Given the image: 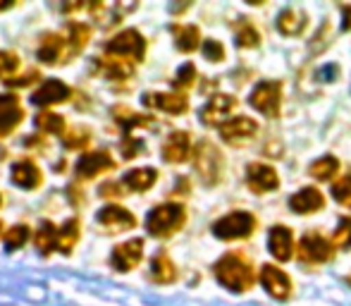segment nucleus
I'll return each instance as SVG.
<instances>
[{
	"label": "nucleus",
	"instance_id": "19",
	"mask_svg": "<svg viewBox=\"0 0 351 306\" xmlns=\"http://www.w3.org/2000/svg\"><path fill=\"white\" fill-rule=\"evenodd\" d=\"M268 246H270V254L278 261H289L291 254H294V237H291V230L282 228V225L273 228L268 237Z\"/></svg>",
	"mask_w": 351,
	"mask_h": 306
},
{
	"label": "nucleus",
	"instance_id": "24",
	"mask_svg": "<svg viewBox=\"0 0 351 306\" xmlns=\"http://www.w3.org/2000/svg\"><path fill=\"white\" fill-rule=\"evenodd\" d=\"M158 180V172L153 170V167H139V170H130L125 175V187H130V189L134 191H143L148 189V187H153Z\"/></svg>",
	"mask_w": 351,
	"mask_h": 306
},
{
	"label": "nucleus",
	"instance_id": "10",
	"mask_svg": "<svg viewBox=\"0 0 351 306\" xmlns=\"http://www.w3.org/2000/svg\"><path fill=\"white\" fill-rule=\"evenodd\" d=\"M246 182L256 194H265V191H273L280 187V177L275 167L265 165V163H251L246 167Z\"/></svg>",
	"mask_w": 351,
	"mask_h": 306
},
{
	"label": "nucleus",
	"instance_id": "31",
	"mask_svg": "<svg viewBox=\"0 0 351 306\" xmlns=\"http://www.w3.org/2000/svg\"><path fill=\"white\" fill-rule=\"evenodd\" d=\"M101 67L106 72V77L110 79H125L132 75V65L125 60V58H110V60H101Z\"/></svg>",
	"mask_w": 351,
	"mask_h": 306
},
{
	"label": "nucleus",
	"instance_id": "21",
	"mask_svg": "<svg viewBox=\"0 0 351 306\" xmlns=\"http://www.w3.org/2000/svg\"><path fill=\"white\" fill-rule=\"evenodd\" d=\"M151 278L160 285H167V283H175L177 278V268L165 254H158L156 259L151 261Z\"/></svg>",
	"mask_w": 351,
	"mask_h": 306
},
{
	"label": "nucleus",
	"instance_id": "22",
	"mask_svg": "<svg viewBox=\"0 0 351 306\" xmlns=\"http://www.w3.org/2000/svg\"><path fill=\"white\" fill-rule=\"evenodd\" d=\"M34 239L43 254H51L53 249H60V228H56L53 223H41Z\"/></svg>",
	"mask_w": 351,
	"mask_h": 306
},
{
	"label": "nucleus",
	"instance_id": "3",
	"mask_svg": "<svg viewBox=\"0 0 351 306\" xmlns=\"http://www.w3.org/2000/svg\"><path fill=\"white\" fill-rule=\"evenodd\" d=\"M256 225H258V220H256L254 213L234 211V213L225 215V218H220L213 225V235L217 239H244L256 230Z\"/></svg>",
	"mask_w": 351,
	"mask_h": 306
},
{
	"label": "nucleus",
	"instance_id": "17",
	"mask_svg": "<svg viewBox=\"0 0 351 306\" xmlns=\"http://www.w3.org/2000/svg\"><path fill=\"white\" fill-rule=\"evenodd\" d=\"M325 206V196L320 194L315 187H306V189L296 191L289 199V209L294 213H315Z\"/></svg>",
	"mask_w": 351,
	"mask_h": 306
},
{
	"label": "nucleus",
	"instance_id": "43",
	"mask_svg": "<svg viewBox=\"0 0 351 306\" xmlns=\"http://www.w3.org/2000/svg\"><path fill=\"white\" fill-rule=\"evenodd\" d=\"M36 79H38V72H27V75L19 79H8V86H27V84L36 82Z\"/></svg>",
	"mask_w": 351,
	"mask_h": 306
},
{
	"label": "nucleus",
	"instance_id": "45",
	"mask_svg": "<svg viewBox=\"0 0 351 306\" xmlns=\"http://www.w3.org/2000/svg\"><path fill=\"white\" fill-rule=\"evenodd\" d=\"M5 108H17V96H8V93H0V110L5 113Z\"/></svg>",
	"mask_w": 351,
	"mask_h": 306
},
{
	"label": "nucleus",
	"instance_id": "30",
	"mask_svg": "<svg viewBox=\"0 0 351 306\" xmlns=\"http://www.w3.org/2000/svg\"><path fill=\"white\" fill-rule=\"evenodd\" d=\"M67 41H70V53H77L86 46L88 41V27L82 22H70L67 24Z\"/></svg>",
	"mask_w": 351,
	"mask_h": 306
},
{
	"label": "nucleus",
	"instance_id": "12",
	"mask_svg": "<svg viewBox=\"0 0 351 306\" xmlns=\"http://www.w3.org/2000/svg\"><path fill=\"white\" fill-rule=\"evenodd\" d=\"M261 283L268 290V294H273L275 299H287L291 294V280L287 278L285 270H280L278 266H263L261 268Z\"/></svg>",
	"mask_w": 351,
	"mask_h": 306
},
{
	"label": "nucleus",
	"instance_id": "44",
	"mask_svg": "<svg viewBox=\"0 0 351 306\" xmlns=\"http://www.w3.org/2000/svg\"><path fill=\"white\" fill-rule=\"evenodd\" d=\"M98 194L101 196H120L122 191H120V185L117 182H106V185H101V189H98Z\"/></svg>",
	"mask_w": 351,
	"mask_h": 306
},
{
	"label": "nucleus",
	"instance_id": "37",
	"mask_svg": "<svg viewBox=\"0 0 351 306\" xmlns=\"http://www.w3.org/2000/svg\"><path fill=\"white\" fill-rule=\"evenodd\" d=\"M332 196H335V199H337L342 206H347V209H351V172H349V175H344L339 182H335Z\"/></svg>",
	"mask_w": 351,
	"mask_h": 306
},
{
	"label": "nucleus",
	"instance_id": "13",
	"mask_svg": "<svg viewBox=\"0 0 351 306\" xmlns=\"http://www.w3.org/2000/svg\"><path fill=\"white\" fill-rule=\"evenodd\" d=\"M143 256V242L141 239H130L125 242V244L115 246V251H112V268L115 270H132L134 266H139Z\"/></svg>",
	"mask_w": 351,
	"mask_h": 306
},
{
	"label": "nucleus",
	"instance_id": "36",
	"mask_svg": "<svg viewBox=\"0 0 351 306\" xmlns=\"http://www.w3.org/2000/svg\"><path fill=\"white\" fill-rule=\"evenodd\" d=\"M88 139H91V134H88L86 130H82V127H74L72 132L62 134V144H65V149H84V146L88 144Z\"/></svg>",
	"mask_w": 351,
	"mask_h": 306
},
{
	"label": "nucleus",
	"instance_id": "32",
	"mask_svg": "<svg viewBox=\"0 0 351 306\" xmlns=\"http://www.w3.org/2000/svg\"><path fill=\"white\" fill-rule=\"evenodd\" d=\"M29 239V228L27 225H14V228H10L5 232V249L8 251H14L19 249V246H24Z\"/></svg>",
	"mask_w": 351,
	"mask_h": 306
},
{
	"label": "nucleus",
	"instance_id": "26",
	"mask_svg": "<svg viewBox=\"0 0 351 306\" xmlns=\"http://www.w3.org/2000/svg\"><path fill=\"white\" fill-rule=\"evenodd\" d=\"M112 115H115V120L125 127V134H132V130H134V127L151 125V117H143V115H139V113L130 110V108H125V106L112 108Z\"/></svg>",
	"mask_w": 351,
	"mask_h": 306
},
{
	"label": "nucleus",
	"instance_id": "38",
	"mask_svg": "<svg viewBox=\"0 0 351 306\" xmlns=\"http://www.w3.org/2000/svg\"><path fill=\"white\" fill-rule=\"evenodd\" d=\"M332 244L342 246V249H349L351 246V218H342L332 235Z\"/></svg>",
	"mask_w": 351,
	"mask_h": 306
},
{
	"label": "nucleus",
	"instance_id": "8",
	"mask_svg": "<svg viewBox=\"0 0 351 306\" xmlns=\"http://www.w3.org/2000/svg\"><path fill=\"white\" fill-rule=\"evenodd\" d=\"M299 259L304 263H325V261L332 259V244L325 237H320L318 232H311L301 239Z\"/></svg>",
	"mask_w": 351,
	"mask_h": 306
},
{
	"label": "nucleus",
	"instance_id": "5",
	"mask_svg": "<svg viewBox=\"0 0 351 306\" xmlns=\"http://www.w3.org/2000/svg\"><path fill=\"white\" fill-rule=\"evenodd\" d=\"M106 51L110 56L120 58H134V60H143V53H146V41L136 29H125L122 34H117L115 38L106 43Z\"/></svg>",
	"mask_w": 351,
	"mask_h": 306
},
{
	"label": "nucleus",
	"instance_id": "47",
	"mask_svg": "<svg viewBox=\"0 0 351 306\" xmlns=\"http://www.w3.org/2000/svg\"><path fill=\"white\" fill-rule=\"evenodd\" d=\"M8 8H12V3H5V5H0V10H8Z\"/></svg>",
	"mask_w": 351,
	"mask_h": 306
},
{
	"label": "nucleus",
	"instance_id": "46",
	"mask_svg": "<svg viewBox=\"0 0 351 306\" xmlns=\"http://www.w3.org/2000/svg\"><path fill=\"white\" fill-rule=\"evenodd\" d=\"M342 12H344V32H351V8H347V5H344L342 8Z\"/></svg>",
	"mask_w": 351,
	"mask_h": 306
},
{
	"label": "nucleus",
	"instance_id": "49",
	"mask_svg": "<svg viewBox=\"0 0 351 306\" xmlns=\"http://www.w3.org/2000/svg\"><path fill=\"white\" fill-rule=\"evenodd\" d=\"M0 228H3V225H0Z\"/></svg>",
	"mask_w": 351,
	"mask_h": 306
},
{
	"label": "nucleus",
	"instance_id": "40",
	"mask_svg": "<svg viewBox=\"0 0 351 306\" xmlns=\"http://www.w3.org/2000/svg\"><path fill=\"white\" fill-rule=\"evenodd\" d=\"M17 67H19V60L14 53L0 51V77H10Z\"/></svg>",
	"mask_w": 351,
	"mask_h": 306
},
{
	"label": "nucleus",
	"instance_id": "25",
	"mask_svg": "<svg viewBox=\"0 0 351 306\" xmlns=\"http://www.w3.org/2000/svg\"><path fill=\"white\" fill-rule=\"evenodd\" d=\"M62 48H65V41L60 36H43L38 46V60L46 65H56L58 58H62Z\"/></svg>",
	"mask_w": 351,
	"mask_h": 306
},
{
	"label": "nucleus",
	"instance_id": "41",
	"mask_svg": "<svg viewBox=\"0 0 351 306\" xmlns=\"http://www.w3.org/2000/svg\"><path fill=\"white\" fill-rule=\"evenodd\" d=\"M204 56L213 62H220V60H225V48H222L220 41H213L210 38V41L204 43Z\"/></svg>",
	"mask_w": 351,
	"mask_h": 306
},
{
	"label": "nucleus",
	"instance_id": "6",
	"mask_svg": "<svg viewBox=\"0 0 351 306\" xmlns=\"http://www.w3.org/2000/svg\"><path fill=\"white\" fill-rule=\"evenodd\" d=\"M249 103L265 117H278L280 115V103H282V86L280 82H261L254 89Z\"/></svg>",
	"mask_w": 351,
	"mask_h": 306
},
{
	"label": "nucleus",
	"instance_id": "48",
	"mask_svg": "<svg viewBox=\"0 0 351 306\" xmlns=\"http://www.w3.org/2000/svg\"><path fill=\"white\" fill-rule=\"evenodd\" d=\"M349 285H351V275H349Z\"/></svg>",
	"mask_w": 351,
	"mask_h": 306
},
{
	"label": "nucleus",
	"instance_id": "15",
	"mask_svg": "<svg viewBox=\"0 0 351 306\" xmlns=\"http://www.w3.org/2000/svg\"><path fill=\"white\" fill-rule=\"evenodd\" d=\"M143 106L158 108V110H165L170 115H180L189 108V101L182 93H143Z\"/></svg>",
	"mask_w": 351,
	"mask_h": 306
},
{
	"label": "nucleus",
	"instance_id": "18",
	"mask_svg": "<svg viewBox=\"0 0 351 306\" xmlns=\"http://www.w3.org/2000/svg\"><path fill=\"white\" fill-rule=\"evenodd\" d=\"M191 153V139L186 132H175L162 144V158L167 163H184Z\"/></svg>",
	"mask_w": 351,
	"mask_h": 306
},
{
	"label": "nucleus",
	"instance_id": "1",
	"mask_svg": "<svg viewBox=\"0 0 351 306\" xmlns=\"http://www.w3.org/2000/svg\"><path fill=\"white\" fill-rule=\"evenodd\" d=\"M215 278L232 292H246L254 287V268L239 254H227L215 263Z\"/></svg>",
	"mask_w": 351,
	"mask_h": 306
},
{
	"label": "nucleus",
	"instance_id": "35",
	"mask_svg": "<svg viewBox=\"0 0 351 306\" xmlns=\"http://www.w3.org/2000/svg\"><path fill=\"white\" fill-rule=\"evenodd\" d=\"M22 115H24V113L19 110V108H10V110L0 113V139H3V137H8L10 132H12L14 127L22 122Z\"/></svg>",
	"mask_w": 351,
	"mask_h": 306
},
{
	"label": "nucleus",
	"instance_id": "28",
	"mask_svg": "<svg viewBox=\"0 0 351 306\" xmlns=\"http://www.w3.org/2000/svg\"><path fill=\"white\" fill-rule=\"evenodd\" d=\"M306 19L301 12H296V10H285V12H280L278 17V29L282 34H287V36H291V34H299L301 29H304Z\"/></svg>",
	"mask_w": 351,
	"mask_h": 306
},
{
	"label": "nucleus",
	"instance_id": "29",
	"mask_svg": "<svg viewBox=\"0 0 351 306\" xmlns=\"http://www.w3.org/2000/svg\"><path fill=\"white\" fill-rule=\"evenodd\" d=\"M36 127L46 134H62L65 132V117L58 113H41L36 115Z\"/></svg>",
	"mask_w": 351,
	"mask_h": 306
},
{
	"label": "nucleus",
	"instance_id": "34",
	"mask_svg": "<svg viewBox=\"0 0 351 306\" xmlns=\"http://www.w3.org/2000/svg\"><path fill=\"white\" fill-rule=\"evenodd\" d=\"M237 43H239L241 48H256L261 43V36L258 32L254 29V24L249 22H241L239 29H237Z\"/></svg>",
	"mask_w": 351,
	"mask_h": 306
},
{
	"label": "nucleus",
	"instance_id": "20",
	"mask_svg": "<svg viewBox=\"0 0 351 306\" xmlns=\"http://www.w3.org/2000/svg\"><path fill=\"white\" fill-rule=\"evenodd\" d=\"M12 182L24 189H34L41 185V172L32 161H19L12 165Z\"/></svg>",
	"mask_w": 351,
	"mask_h": 306
},
{
	"label": "nucleus",
	"instance_id": "2",
	"mask_svg": "<svg viewBox=\"0 0 351 306\" xmlns=\"http://www.w3.org/2000/svg\"><path fill=\"white\" fill-rule=\"evenodd\" d=\"M186 211L180 204H162L148 213L146 218V230L153 237H170L172 232H177L184 225Z\"/></svg>",
	"mask_w": 351,
	"mask_h": 306
},
{
	"label": "nucleus",
	"instance_id": "39",
	"mask_svg": "<svg viewBox=\"0 0 351 306\" xmlns=\"http://www.w3.org/2000/svg\"><path fill=\"white\" fill-rule=\"evenodd\" d=\"M194 82H196V67L191 65V62H186V65H182L180 70H177L175 86H191Z\"/></svg>",
	"mask_w": 351,
	"mask_h": 306
},
{
	"label": "nucleus",
	"instance_id": "42",
	"mask_svg": "<svg viewBox=\"0 0 351 306\" xmlns=\"http://www.w3.org/2000/svg\"><path fill=\"white\" fill-rule=\"evenodd\" d=\"M139 151H141V141L134 139L132 134H127L125 141H122V156H125L127 161H130V158L139 156Z\"/></svg>",
	"mask_w": 351,
	"mask_h": 306
},
{
	"label": "nucleus",
	"instance_id": "7",
	"mask_svg": "<svg viewBox=\"0 0 351 306\" xmlns=\"http://www.w3.org/2000/svg\"><path fill=\"white\" fill-rule=\"evenodd\" d=\"M256 132H258V125L246 115L232 117V120L220 125V137L232 146H241V144H246V141H251L256 137Z\"/></svg>",
	"mask_w": 351,
	"mask_h": 306
},
{
	"label": "nucleus",
	"instance_id": "11",
	"mask_svg": "<svg viewBox=\"0 0 351 306\" xmlns=\"http://www.w3.org/2000/svg\"><path fill=\"white\" fill-rule=\"evenodd\" d=\"M234 108H237L234 96H230V93H217V96H213L210 101L204 106V110H201V120H204V125H220V122L225 120Z\"/></svg>",
	"mask_w": 351,
	"mask_h": 306
},
{
	"label": "nucleus",
	"instance_id": "9",
	"mask_svg": "<svg viewBox=\"0 0 351 306\" xmlns=\"http://www.w3.org/2000/svg\"><path fill=\"white\" fill-rule=\"evenodd\" d=\"M115 167V161L110 158L108 151H93V153H84L82 158L74 165V172H77L79 180H91V177L101 175L106 170H112Z\"/></svg>",
	"mask_w": 351,
	"mask_h": 306
},
{
	"label": "nucleus",
	"instance_id": "27",
	"mask_svg": "<svg viewBox=\"0 0 351 306\" xmlns=\"http://www.w3.org/2000/svg\"><path fill=\"white\" fill-rule=\"evenodd\" d=\"M337 170H339V161L335 156H325V158H320V161H315L313 165L308 167V172L315 177V180H320V182H328V180H332L335 175H337Z\"/></svg>",
	"mask_w": 351,
	"mask_h": 306
},
{
	"label": "nucleus",
	"instance_id": "50",
	"mask_svg": "<svg viewBox=\"0 0 351 306\" xmlns=\"http://www.w3.org/2000/svg\"><path fill=\"white\" fill-rule=\"evenodd\" d=\"M0 201H3V199H0Z\"/></svg>",
	"mask_w": 351,
	"mask_h": 306
},
{
	"label": "nucleus",
	"instance_id": "4",
	"mask_svg": "<svg viewBox=\"0 0 351 306\" xmlns=\"http://www.w3.org/2000/svg\"><path fill=\"white\" fill-rule=\"evenodd\" d=\"M194 167L201 180H204V185H217L222 172V153L210 141H201V144H196L194 151Z\"/></svg>",
	"mask_w": 351,
	"mask_h": 306
},
{
	"label": "nucleus",
	"instance_id": "33",
	"mask_svg": "<svg viewBox=\"0 0 351 306\" xmlns=\"http://www.w3.org/2000/svg\"><path fill=\"white\" fill-rule=\"evenodd\" d=\"M77 237H79V220L72 218L60 228V251L62 254H70L74 242H77Z\"/></svg>",
	"mask_w": 351,
	"mask_h": 306
},
{
	"label": "nucleus",
	"instance_id": "23",
	"mask_svg": "<svg viewBox=\"0 0 351 306\" xmlns=\"http://www.w3.org/2000/svg\"><path fill=\"white\" fill-rule=\"evenodd\" d=\"M172 34H175V43L182 53H191L199 48L201 32L196 27H191V24H186V27H172Z\"/></svg>",
	"mask_w": 351,
	"mask_h": 306
},
{
	"label": "nucleus",
	"instance_id": "16",
	"mask_svg": "<svg viewBox=\"0 0 351 306\" xmlns=\"http://www.w3.org/2000/svg\"><path fill=\"white\" fill-rule=\"evenodd\" d=\"M67 98H70V86L62 84L60 79H48L34 91L32 103L34 106H53V103H62Z\"/></svg>",
	"mask_w": 351,
	"mask_h": 306
},
{
	"label": "nucleus",
	"instance_id": "14",
	"mask_svg": "<svg viewBox=\"0 0 351 306\" xmlns=\"http://www.w3.org/2000/svg\"><path fill=\"white\" fill-rule=\"evenodd\" d=\"M98 223L106 225L108 230L112 232H122V230H132L136 225V218L130 213L127 209H122V206H103L101 211H98Z\"/></svg>",
	"mask_w": 351,
	"mask_h": 306
}]
</instances>
